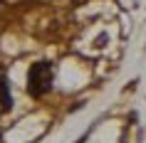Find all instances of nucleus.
Returning a JSON list of instances; mask_svg holds the SVG:
<instances>
[{
	"instance_id": "2",
	"label": "nucleus",
	"mask_w": 146,
	"mask_h": 143,
	"mask_svg": "<svg viewBox=\"0 0 146 143\" xmlns=\"http://www.w3.org/2000/svg\"><path fill=\"white\" fill-rule=\"evenodd\" d=\"M10 106H13V96H10V86L8 82L0 76V113L10 111Z\"/></svg>"
},
{
	"instance_id": "3",
	"label": "nucleus",
	"mask_w": 146,
	"mask_h": 143,
	"mask_svg": "<svg viewBox=\"0 0 146 143\" xmlns=\"http://www.w3.org/2000/svg\"><path fill=\"white\" fill-rule=\"evenodd\" d=\"M82 3H87V0H74V5H82Z\"/></svg>"
},
{
	"instance_id": "1",
	"label": "nucleus",
	"mask_w": 146,
	"mask_h": 143,
	"mask_svg": "<svg viewBox=\"0 0 146 143\" xmlns=\"http://www.w3.org/2000/svg\"><path fill=\"white\" fill-rule=\"evenodd\" d=\"M50 89H52V67L47 62L32 64L30 72H27V91H30V96L40 99V96H45Z\"/></svg>"
}]
</instances>
